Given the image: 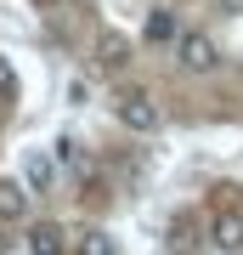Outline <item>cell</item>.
Segmentation results:
<instances>
[{
  "instance_id": "cell-5",
  "label": "cell",
  "mask_w": 243,
  "mask_h": 255,
  "mask_svg": "<svg viewBox=\"0 0 243 255\" xmlns=\"http://www.w3.org/2000/svg\"><path fill=\"white\" fill-rule=\"evenodd\" d=\"M28 255H68V233L57 227V221H34V233H28Z\"/></svg>"
},
{
  "instance_id": "cell-4",
  "label": "cell",
  "mask_w": 243,
  "mask_h": 255,
  "mask_svg": "<svg viewBox=\"0 0 243 255\" xmlns=\"http://www.w3.org/2000/svg\"><path fill=\"white\" fill-rule=\"evenodd\" d=\"M209 244L226 250V255H243V210H221L209 221Z\"/></svg>"
},
{
  "instance_id": "cell-2",
  "label": "cell",
  "mask_w": 243,
  "mask_h": 255,
  "mask_svg": "<svg viewBox=\"0 0 243 255\" xmlns=\"http://www.w3.org/2000/svg\"><path fill=\"white\" fill-rule=\"evenodd\" d=\"M175 63L187 74H209V68H215V40L198 34V28H187V34L175 40Z\"/></svg>"
},
{
  "instance_id": "cell-1",
  "label": "cell",
  "mask_w": 243,
  "mask_h": 255,
  "mask_svg": "<svg viewBox=\"0 0 243 255\" xmlns=\"http://www.w3.org/2000/svg\"><path fill=\"white\" fill-rule=\"evenodd\" d=\"M119 125H125V130H136V136H153V130L164 125V114H159V102L153 97H147V91H125V97H119Z\"/></svg>"
},
{
  "instance_id": "cell-3",
  "label": "cell",
  "mask_w": 243,
  "mask_h": 255,
  "mask_svg": "<svg viewBox=\"0 0 243 255\" xmlns=\"http://www.w3.org/2000/svg\"><path fill=\"white\" fill-rule=\"evenodd\" d=\"M51 182H57V159L45 147H28L23 153V187L28 193H51Z\"/></svg>"
},
{
  "instance_id": "cell-7",
  "label": "cell",
  "mask_w": 243,
  "mask_h": 255,
  "mask_svg": "<svg viewBox=\"0 0 243 255\" xmlns=\"http://www.w3.org/2000/svg\"><path fill=\"white\" fill-rule=\"evenodd\" d=\"M68 250H74V255H119L113 233H102V227H80V233L68 238Z\"/></svg>"
},
{
  "instance_id": "cell-10",
  "label": "cell",
  "mask_w": 243,
  "mask_h": 255,
  "mask_svg": "<svg viewBox=\"0 0 243 255\" xmlns=\"http://www.w3.org/2000/svg\"><path fill=\"white\" fill-rule=\"evenodd\" d=\"M0 102H17V68L0 57Z\"/></svg>"
},
{
  "instance_id": "cell-6",
  "label": "cell",
  "mask_w": 243,
  "mask_h": 255,
  "mask_svg": "<svg viewBox=\"0 0 243 255\" xmlns=\"http://www.w3.org/2000/svg\"><path fill=\"white\" fill-rule=\"evenodd\" d=\"M96 63H102V68H113V74H119V68H130V40L119 34V28H108V34L96 40Z\"/></svg>"
},
{
  "instance_id": "cell-8",
  "label": "cell",
  "mask_w": 243,
  "mask_h": 255,
  "mask_svg": "<svg viewBox=\"0 0 243 255\" xmlns=\"http://www.w3.org/2000/svg\"><path fill=\"white\" fill-rule=\"evenodd\" d=\"M28 210V187L23 182H0V221H23Z\"/></svg>"
},
{
  "instance_id": "cell-9",
  "label": "cell",
  "mask_w": 243,
  "mask_h": 255,
  "mask_svg": "<svg viewBox=\"0 0 243 255\" xmlns=\"http://www.w3.org/2000/svg\"><path fill=\"white\" fill-rule=\"evenodd\" d=\"M147 40H153V46H170V40H181L175 11H147Z\"/></svg>"
},
{
  "instance_id": "cell-11",
  "label": "cell",
  "mask_w": 243,
  "mask_h": 255,
  "mask_svg": "<svg viewBox=\"0 0 243 255\" xmlns=\"http://www.w3.org/2000/svg\"><path fill=\"white\" fill-rule=\"evenodd\" d=\"M0 255H6V244H0Z\"/></svg>"
}]
</instances>
